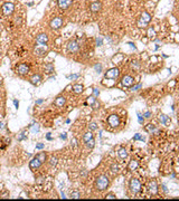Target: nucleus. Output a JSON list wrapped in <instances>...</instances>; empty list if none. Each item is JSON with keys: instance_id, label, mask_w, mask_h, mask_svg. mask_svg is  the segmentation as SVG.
Returning a JSON list of instances; mask_svg holds the SVG:
<instances>
[{"instance_id": "nucleus-53", "label": "nucleus", "mask_w": 179, "mask_h": 201, "mask_svg": "<svg viewBox=\"0 0 179 201\" xmlns=\"http://www.w3.org/2000/svg\"><path fill=\"white\" fill-rule=\"evenodd\" d=\"M2 125H4V123H2V122H0V129L2 127Z\"/></svg>"}, {"instance_id": "nucleus-45", "label": "nucleus", "mask_w": 179, "mask_h": 201, "mask_svg": "<svg viewBox=\"0 0 179 201\" xmlns=\"http://www.w3.org/2000/svg\"><path fill=\"white\" fill-rule=\"evenodd\" d=\"M50 134H52V133H47V134H46V138H47L48 141H53L54 138L52 137V135H50Z\"/></svg>"}, {"instance_id": "nucleus-52", "label": "nucleus", "mask_w": 179, "mask_h": 201, "mask_svg": "<svg viewBox=\"0 0 179 201\" xmlns=\"http://www.w3.org/2000/svg\"><path fill=\"white\" fill-rule=\"evenodd\" d=\"M27 6H29V7H30V6H33V2H28Z\"/></svg>"}, {"instance_id": "nucleus-51", "label": "nucleus", "mask_w": 179, "mask_h": 201, "mask_svg": "<svg viewBox=\"0 0 179 201\" xmlns=\"http://www.w3.org/2000/svg\"><path fill=\"white\" fill-rule=\"evenodd\" d=\"M62 198H64V199H65V198H66V196H65V193H62Z\"/></svg>"}, {"instance_id": "nucleus-31", "label": "nucleus", "mask_w": 179, "mask_h": 201, "mask_svg": "<svg viewBox=\"0 0 179 201\" xmlns=\"http://www.w3.org/2000/svg\"><path fill=\"white\" fill-rule=\"evenodd\" d=\"M145 131L149 132V133H152L153 131H155V126H153L152 124H148V125L145 126Z\"/></svg>"}, {"instance_id": "nucleus-41", "label": "nucleus", "mask_w": 179, "mask_h": 201, "mask_svg": "<svg viewBox=\"0 0 179 201\" xmlns=\"http://www.w3.org/2000/svg\"><path fill=\"white\" fill-rule=\"evenodd\" d=\"M141 87H142V84H138V85H137V86H133V87H131V90H133V92H134V90H138V89H140V88H141Z\"/></svg>"}, {"instance_id": "nucleus-26", "label": "nucleus", "mask_w": 179, "mask_h": 201, "mask_svg": "<svg viewBox=\"0 0 179 201\" xmlns=\"http://www.w3.org/2000/svg\"><path fill=\"white\" fill-rule=\"evenodd\" d=\"M91 138H93V134H92V132L90 131V132H86L85 134H84L83 141H84V142H87V141H90Z\"/></svg>"}, {"instance_id": "nucleus-38", "label": "nucleus", "mask_w": 179, "mask_h": 201, "mask_svg": "<svg viewBox=\"0 0 179 201\" xmlns=\"http://www.w3.org/2000/svg\"><path fill=\"white\" fill-rule=\"evenodd\" d=\"M137 115H138V121L140 124H143V115L141 114V113H137Z\"/></svg>"}, {"instance_id": "nucleus-8", "label": "nucleus", "mask_w": 179, "mask_h": 201, "mask_svg": "<svg viewBox=\"0 0 179 201\" xmlns=\"http://www.w3.org/2000/svg\"><path fill=\"white\" fill-rule=\"evenodd\" d=\"M41 164H43V162H41L37 157H34L32 159V161L29 162V169L30 170H37L41 166Z\"/></svg>"}, {"instance_id": "nucleus-29", "label": "nucleus", "mask_w": 179, "mask_h": 201, "mask_svg": "<svg viewBox=\"0 0 179 201\" xmlns=\"http://www.w3.org/2000/svg\"><path fill=\"white\" fill-rule=\"evenodd\" d=\"M111 171L113 172V173H117V172H119V165H117L116 163H113L111 165Z\"/></svg>"}, {"instance_id": "nucleus-36", "label": "nucleus", "mask_w": 179, "mask_h": 201, "mask_svg": "<svg viewBox=\"0 0 179 201\" xmlns=\"http://www.w3.org/2000/svg\"><path fill=\"white\" fill-rule=\"evenodd\" d=\"M148 36L151 38V37H155L156 36V33H155V30L152 29V28H149V30H148Z\"/></svg>"}, {"instance_id": "nucleus-17", "label": "nucleus", "mask_w": 179, "mask_h": 201, "mask_svg": "<svg viewBox=\"0 0 179 201\" xmlns=\"http://www.w3.org/2000/svg\"><path fill=\"white\" fill-rule=\"evenodd\" d=\"M65 103H66V98L64 97V96H58L54 102V104L57 107H63L64 105H65Z\"/></svg>"}, {"instance_id": "nucleus-27", "label": "nucleus", "mask_w": 179, "mask_h": 201, "mask_svg": "<svg viewBox=\"0 0 179 201\" xmlns=\"http://www.w3.org/2000/svg\"><path fill=\"white\" fill-rule=\"evenodd\" d=\"M36 157L38 158L39 160L41 161V162H45V161H46V158H47V155H46V153H45V152H40V153H38L37 155H36Z\"/></svg>"}, {"instance_id": "nucleus-21", "label": "nucleus", "mask_w": 179, "mask_h": 201, "mask_svg": "<svg viewBox=\"0 0 179 201\" xmlns=\"http://www.w3.org/2000/svg\"><path fill=\"white\" fill-rule=\"evenodd\" d=\"M27 136H28V132L26 131V130H22V131L18 134V136H17V140H18L19 142H21V141L26 140Z\"/></svg>"}, {"instance_id": "nucleus-6", "label": "nucleus", "mask_w": 179, "mask_h": 201, "mask_svg": "<svg viewBox=\"0 0 179 201\" xmlns=\"http://www.w3.org/2000/svg\"><path fill=\"white\" fill-rule=\"evenodd\" d=\"M119 75H120V70H119V68H116V67L109 69L108 72L105 73V77L111 78V80H115V78L119 77Z\"/></svg>"}, {"instance_id": "nucleus-28", "label": "nucleus", "mask_w": 179, "mask_h": 201, "mask_svg": "<svg viewBox=\"0 0 179 201\" xmlns=\"http://www.w3.org/2000/svg\"><path fill=\"white\" fill-rule=\"evenodd\" d=\"M85 144H86V146H87L88 149H93V148H94V145H95V141L93 140V138H91L90 141H87V142H85Z\"/></svg>"}, {"instance_id": "nucleus-46", "label": "nucleus", "mask_w": 179, "mask_h": 201, "mask_svg": "<svg viewBox=\"0 0 179 201\" xmlns=\"http://www.w3.org/2000/svg\"><path fill=\"white\" fill-rule=\"evenodd\" d=\"M59 137L62 138V140H66V137H67V135H66V133H62V134L59 135Z\"/></svg>"}, {"instance_id": "nucleus-33", "label": "nucleus", "mask_w": 179, "mask_h": 201, "mask_svg": "<svg viewBox=\"0 0 179 201\" xmlns=\"http://www.w3.org/2000/svg\"><path fill=\"white\" fill-rule=\"evenodd\" d=\"M67 78H69V80H72V81L78 80V78H80V74H72V75L67 76Z\"/></svg>"}, {"instance_id": "nucleus-42", "label": "nucleus", "mask_w": 179, "mask_h": 201, "mask_svg": "<svg viewBox=\"0 0 179 201\" xmlns=\"http://www.w3.org/2000/svg\"><path fill=\"white\" fill-rule=\"evenodd\" d=\"M56 163H57V159H56V158H52V159H50V165L54 166V165H56Z\"/></svg>"}, {"instance_id": "nucleus-44", "label": "nucleus", "mask_w": 179, "mask_h": 201, "mask_svg": "<svg viewBox=\"0 0 179 201\" xmlns=\"http://www.w3.org/2000/svg\"><path fill=\"white\" fill-rule=\"evenodd\" d=\"M100 94V90L97 88H93V96H95V97H97Z\"/></svg>"}, {"instance_id": "nucleus-13", "label": "nucleus", "mask_w": 179, "mask_h": 201, "mask_svg": "<svg viewBox=\"0 0 179 201\" xmlns=\"http://www.w3.org/2000/svg\"><path fill=\"white\" fill-rule=\"evenodd\" d=\"M36 42L39 45H46L48 42V36L46 34H39L36 37Z\"/></svg>"}, {"instance_id": "nucleus-1", "label": "nucleus", "mask_w": 179, "mask_h": 201, "mask_svg": "<svg viewBox=\"0 0 179 201\" xmlns=\"http://www.w3.org/2000/svg\"><path fill=\"white\" fill-rule=\"evenodd\" d=\"M95 187L97 190L103 191L109 187V178L106 175H100L96 180H95Z\"/></svg>"}, {"instance_id": "nucleus-30", "label": "nucleus", "mask_w": 179, "mask_h": 201, "mask_svg": "<svg viewBox=\"0 0 179 201\" xmlns=\"http://www.w3.org/2000/svg\"><path fill=\"white\" fill-rule=\"evenodd\" d=\"M88 129H90V131H95V130H97V124L95 123V122H92V123H90Z\"/></svg>"}, {"instance_id": "nucleus-2", "label": "nucleus", "mask_w": 179, "mask_h": 201, "mask_svg": "<svg viewBox=\"0 0 179 201\" xmlns=\"http://www.w3.org/2000/svg\"><path fill=\"white\" fill-rule=\"evenodd\" d=\"M129 188H130V190L132 193L137 194L139 193L140 190H141V183H140V181L138 179H131L130 181V184H129Z\"/></svg>"}, {"instance_id": "nucleus-24", "label": "nucleus", "mask_w": 179, "mask_h": 201, "mask_svg": "<svg viewBox=\"0 0 179 201\" xmlns=\"http://www.w3.org/2000/svg\"><path fill=\"white\" fill-rule=\"evenodd\" d=\"M141 20H142V21H144L145 24H148V22H149V21L151 20V16L147 12V11H144V12L142 13V16H141Z\"/></svg>"}, {"instance_id": "nucleus-20", "label": "nucleus", "mask_w": 179, "mask_h": 201, "mask_svg": "<svg viewBox=\"0 0 179 201\" xmlns=\"http://www.w3.org/2000/svg\"><path fill=\"white\" fill-rule=\"evenodd\" d=\"M84 89V86L82 84H75L74 86H73V92L75 93V94H81V93L83 92Z\"/></svg>"}, {"instance_id": "nucleus-12", "label": "nucleus", "mask_w": 179, "mask_h": 201, "mask_svg": "<svg viewBox=\"0 0 179 201\" xmlns=\"http://www.w3.org/2000/svg\"><path fill=\"white\" fill-rule=\"evenodd\" d=\"M108 123L110 124L112 127H115V126H117L120 124V117L117 116V115H115V114L110 115L109 118H108Z\"/></svg>"}, {"instance_id": "nucleus-37", "label": "nucleus", "mask_w": 179, "mask_h": 201, "mask_svg": "<svg viewBox=\"0 0 179 201\" xmlns=\"http://www.w3.org/2000/svg\"><path fill=\"white\" fill-rule=\"evenodd\" d=\"M95 40H96V45H97V46H102V45H103V39H102V37H101V36L96 37V39H95Z\"/></svg>"}, {"instance_id": "nucleus-4", "label": "nucleus", "mask_w": 179, "mask_h": 201, "mask_svg": "<svg viewBox=\"0 0 179 201\" xmlns=\"http://www.w3.org/2000/svg\"><path fill=\"white\" fill-rule=\"evenodd\" d=\"M67 52L71 53V54L80 52V45H78V42L75 41V40L68 41V44H67Z\"/></svg>"}, {"instance_id": "nucleus-9", "label": "nucleus", "mask_w": 179, "mask_h": 201, "mask_svg": "<svg viewBox=\"0 0 179 201\" xmlns=\"http://www.w3.org/2000/svg\"><path fill=\"white\" fill-rule=\"evenodd\" d=\"M63 24H64L63 19H62L61 17H56V18H54L50 21V27H52L53 29H59V28L63 26Z\"/></svg>"}, {"instance_id": "nucleus-47", "label": "nucleus", "mask_w": 179, "mask_h": 201, "mask_svg": "<svg viewBox=\"0 0 179 201\" xmlns=\"http://www.w3.org/2000/svg\"><path fill=\"white\" fill-rule=\"evenodd\" d=\"M13 105H15L16 109H18V106H19V102L17 101V100H13Z\"/></svg>"}, {"instance_id": "nucleus-5", "label": "nucleus", "mask_w": 179, "mask_h": 201, "mask_svg": "<svg viewBox=\"0 0 179 201\" xmlns=\"http://www.w3.org/2000/svg\"><path fill=\"white\" fill-rule=\"evenodd\" d=\"M47 53H48V48L45 46V45H38V46L35 48V55L39 56V57L46 56Z\"/></svg>"}, {"instance_id": "nucleus-7", "label": "nucleus", "mask_w": 179, "mask_h": 201, "mask_svg": "<svg viewBox=\"0 0 179 201\" xmlns=\"http://www.w3.org/2000/svg\"><path fill=\"white\" fill-rule=\"evenodd\" d=\"M2 12H4V15L6 16H9L11 13L13 12V9H15V6L13 4H11V2H6V4L2 6Z\"/></svg>"}, {"instance_id": "nucleus-35", "label": "nucleus", "mask_w": 179, "mask_h": 201, "mask_svg": "<svg viewBox=\"0 0 179 201\" xmlns=\"http://www.w3.org/2000/svg\"><path fill=\"white\" fill-rule=\"evenodd\" d=\"M133 140L134 141H138V140H141V141H144V137H142V135L140 134V133H137L136 135H134V137H133Z\"/></svg>"}, {"instance_id": "nucleus-50", "label": "nucleus", "mask_w": 179, "mask_h": 201, "mask_svg": "<svg viewBox=\"0 0 179 201\" xmlns=\"http://www.w3.org/2000/svg\"><path fill=\"white\" fill-rule=\"evenodd\" d=\"M44 102V100H38V101H36V104H41Z\"/></svg>"}, {"instance_id": "nucleus-16", "label": "nucleus", "mask_w": 179, "mask_h": 201, "mask_svg": "<svg viewBox=\"0 0 179 201\" xmlns=\"http://www.w3.org/2000/svg\"><path fill=\"white\" fill-rule=\"evenodd\" d=\"M29 81H30V83H32L33 85H38L41 81H43V77H41L39 74H35V75H33L32 77H30Z\"/></svg>"}, {"instance_id": "nucleus-23", "label": "nucleus", "mask_w": 179, "mask_h": 201, "mask_svg": "<svg viewBox=\"0 0 179 201\" xmlns=\"http://www.w3.org/2000/svg\"><path fill=\"white\" fill-rule=\"evenodd\" d=\"M117 154H119V157L121 158V159H127L128 158V152H127V150H125L124 148H121L119 150V152H117Z\"/></svg>"}, {"instance_id": "nucleus-48", "label": "nucleus", "mask_w": 179, "mask_h": 201, "mask_svg": "<svg viewBox=\"0 0 179 201\" xmlns=\"http://www.w3.org/2000/svg\"><path fill=\"white\" fill-rule=\"evenodd\" d=\"M143 116H144V117H147V118H149V117L151 116V113H150V112H145L144 114H143Z\"/></svg>"}, {"instance_id": "nucleus-43", "label": "nucleus", "mask_w": 179, "mask_h": 201, "mask_svg": "<svg viewBox=\"0 0 179 201\" xmlns=\"http://www.w3.org/2000/svg\"><path fill=\"white\" fill-rule=\"evenodd\" d=\"M45 148V144L44 143H38L37 145H36V149L37 150H41V149H44Z\"/></svg>"}, {"instance_id": "nucleus-11", "label": "nucleus", "mask_w": 179, "mask_h": 201, "mask_svg": "<svg viewBox=\"0 0 179 201\" xmlns=\"http://www.w3.org/2000/svg\"><path fill=\"white\" fill-rule=\"evenodd\" d=\"M73 4V0H57V5L59 7V9L62 10H66Z\"/></svg>"}, {"instance_id": "nucleus-56", "label": "nucleus", "mask_w": 179, "mask_h": 201, "mask_svg": "<svg viewBox=\"0 0 179 201\" xmlns=\"http://www.w3.org/2000/svg\"><path fill=\"white\" fill-rule=\"evenodd\" d=\"M178 160H179V159H178Z\"/></svg>"}, {"instance_id": "nucleus-14", "label": "nucleus", "mask_w": 179, "mask_h": 201, "mask_svg": "<svg viewBox=\"0 0 179 201\" xmlns=\"http://www.w3.org/2000/svg\"><path fill=\"white\" fill-rule=\"evenodd\" d=\"M148 190L151 194H157L158 193V185H157L156 181H150L149 185H148Z\"/></svg>"}, {"instance_id": "nucleus-49", "label": "nucleus", "mask_w": 179, "mask_h": 201, "mask_svg": "<svg viewBox=\"0 0 179 201\" xmlns=\"http://www.w3.org/2000/svg\"><path fill=\"white\" fill-rule=\"evenodd\" d=\"M106 198H108V199H114V194H112V193H110V194H108V196H106Z\"/></svg>"}, {"instance_id": "nucleus-32", "label": "nucleus", "mask_w": 179, "mask_h": 201, "mask_svg": "<svg viewBox=\"0 0 179 201\" xmlns=\"http://www.w3.org/2000/svg\"><path fill=\"white\" fill-rule=\"evenodd\" d=\"M95 102H96V98H95V96H90V97H87V104H91V105H93Z\"/></svg>"}, {"instance_id": "nucleus-15", "label": "nucleus", "mask_w": 179, "mask_h": 201, "mask_svg": "<svg viewBox=\"0 0 179 201\" xmlns=\"http://www.w3.org/2000/svg\"><path fill=\"white\" fill-rule=\"evenodd\" d=\"M101 8H102V4H101L100 1H94L90 6V10H91L92 12H97V11L101 10Z\"/></svg>"}, {"instance_id": "nucleus-54", "label": "nucleus", "mask_w": 179, "mask_h": 201, "mask_svg": "<svg viewBox=\"0 0 179 201\" xmlns=\"http://www.w3.org/2000/svg\"><path fill=\"white\" fill-rule=\"evenodd\" d=\"M1 30H2V26L0 25V33H1Z\"/></svg>"}, {"instance_id": "nucleus-18", "label": "nucleus", "mask_w": 179, "mask_h": 201, "mask_svg": "<svg viewBox=\"0 0 179 201\" xmlns=\"http://www.w3.org/2000/svg\"><path fill=\"white\" fill-rule=\"evenodd\" d=\"M159 120H160L162 125H168V124H170V122H171V121H170V118L168 117L167 115H165V114H160Z\"/></svg>"}, {"instance_id": "nucleus-19", "label": "nucleus", "mask_w": 179, "mask_h": 201, "mask_svg": "<svg viewBox=\"0 0 179 201\" xmlns=\"http://www.w3.org/2000/svg\"><path fill=\"white\" fill-rule=\"evenodd\" d=\"M44 72L47 73V74H50V73L54 72V65L52 63H47L44 65Z\"/></svg>"}, {"instance_id": "nucleus-10", "label": "nucleus", "mask_w": 179, "mask_h": 201, "mask_svg": "<svg viewBox=\"0 0 179 201\" xmlns=\"http://www.w3.org/2000/svg\"><path fill=\"white\" fill-rule=\"evenodd\" d=\"M121 83H122L123 86H125V87H131L133 85V83H134V78L132 77V76H130V75H125V76H123V77H122Z\"/></svg>"}, {"instance_id": "nucleus-34", "label": "nucleus", "mask_w": 179, "mask_h": 201, "mask_svg": "<svg viewBox=\"0 0 179 201\" xmlns=\"http://www.w3.org/2000/svg\"><path fill=\"white\" fill-rule=\"evenodd\" d=\"M71 197L73 198V199H78V198H81V194H80L78 191H74V192H72Z\"/></svg>"}, {"instance_id": "nucleus-40", "label": "nucleus", "mask_w": 179, "mask_h": 201, "mask_svg": "<svg viewBox=\"0 0 179 201\" xmlns=\"http://www.w3.org/2000/svg\"><path fill=\"white\" fill-rule=\"evenodd\" d=\"M132 67H133V68H136V69H139L140 68V63H139V61H137V60L132 61Z\"/></svg>"}, {"instance_id": "nucleus-22", "label": "nucleus", "mask_w": 179, "mask_h": 201, "mask_svg": "<svg viewBox=\"0 0 179 201\" xmlns=\"http://www.w3.org/2000/svg\"><path fill=\"white\" fill-rule=\"evenodd\" d=\"M139 166V163H138V161L137 160H131L130 161V163H129V170L130 171H134V170H137V168Z\"/></svg>"}, {"instance_id": "nucleus-39", "label": "nucleus", "mask_w": 179, "mask_h": 201, "mask_svg": "<svg viewBox=\"0 0 179 201\" xmlns=\"http://www.w3.org/2000/svg\"><path fill=\"white\" fill-rule=\"evenodd\" d=\"M94 69L96 70L97 73H101V72H102V65H100V64H96V65H95V66H94Z\"/></svg>"}, {"instance_id": "nucleus-3", "label": "nucleus", "mask_w": 179, "mask_h": 201, "mask_svg": "<svg viewBox=\"0 0 179 201\" xmlns=\"http://www.w3.org/2000/svg\"><path fill=\"white\" fill-rule=\"evenodd\" d=\"M29 70H30V67H29V65L26 64V63H21V64H19L18 66L16 67L17 74H19V75H21V76L27 75L28 73H29Z\"/></svg>"}, {"instance_id": "nucleus-25", "label": "nucleus", "mask_w": 179, "mask_h": 201, "mask_svg": "<svg viewBox=\"0 0 179 201\" xmlns=\"http://www.w3.org/2000/svg\"><path fill=\"white\" fill-rule=\"evenodd\" d=\"M30 131H32V133H38L39 132V125L36 124V122H33V124L30 125Z\"/></svg>"}, {"instance_id": "nucleus-55", "label": "nucleus", "mask_w": 179, "mask_h": 201, "mask_svg": "<svg viewBox=\"0 0 179 201\" xmlns=\"http://www.w3.org/2000/svg\"><path fill=\"white\" fill-rule=\"evenodd\" d=\"M1 83H2V82H1V77H0V86H1Z\"/></svg>"}]
</instances>
